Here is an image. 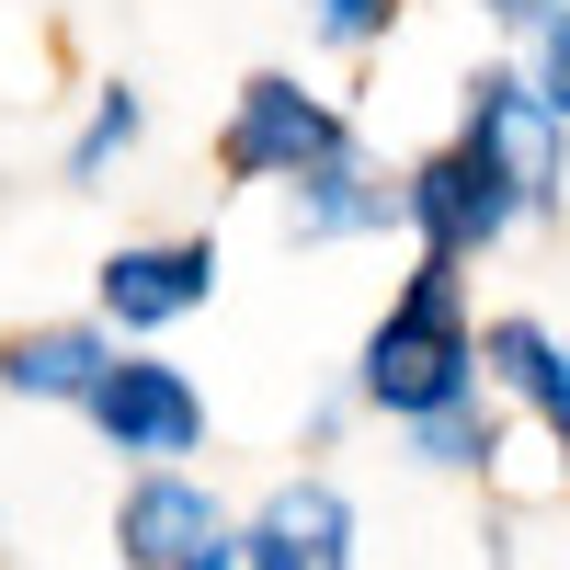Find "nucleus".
I'll return each instance as SVG.
<instances>
[{"instance_id":"1","label":"nucleus","mask_w":570,"mask_h":570,"mask_svg":"<svg viewBox=\"0 0 570 570\" xmlns=\"http://www.w3.org/2000/svg\"><path fill=\"white\" fill-rule=\"evenodd\" d=\"M468 331H456V263H434L422 252V274H411V297L376 320V343H365V400H389V411H411V422H434V411H456L468 400Z\"/></svg>"},{"instance_id":"2","label":"nucleus","mask_w":570,"mask_h":570,"mask_svg":"<svg viewBox=\"0 0 570 570\" xmlns=\"http://www.w3.org/2000/svg\"><path fill=\"white\" fill-rule=\"evenodd\" d=\"M240 183H274V171H331L343 160V126H331V104H308L297 80H252L240 91V115H228V149H217Z\"/></svg>"},{"instance_id":"3","label":"nucleus","mask_w":570,"mask_h":570,"mask_svg":"<svg viewBox=\"0 0 570 570\" xmlns=\"http://www.w3.org/2000/svg\"><path fill=\"white\" fill-rule=\"evenodd\" d=\"M456 149H480L513 195H548V183H559V104L537 80H513V69H480V80H468V137H456Z\"/></svg>"},{"instance_id":"4","label":"nucleus","mask_w":570,"mask_h":570,"mask_svg":"<svg viewBox=\"0 0 570 570\" xmlns=\"http://www.w3.org/2000/svg\"><path fill=\"white\" fill-rule=\"evenodd\" d=\"M400 195H411V228L434 240V263H456V252H491L502 228H513V206H525V195H513V183H502L480 149H445V160H422V171L400 183Z\"/></svg>"},{"instance_id":"5","label":"nucleus","mask_w":570,"mask_h":570,"mask_svg":"<svg viewBox=\"0 0 570 570\" xmlns=\"http://www.w3.org/2000/svg\"><path fill=\"white\" fill-rule=\"evenodd\" d=\"M115 537H126V559H137V570H252V548H228L217 502H206L195 480H137Z\"/></svg>"},{"instance_id":"6","label":"nucleus","mask_w":570,"mask_h":570,"mask_svg":"<svg viewBox=\"0 0 570 570\" xmlns=\"http://www.w3.org/2000/svg\"><path fill=\"white\" fill-rule=\"evenodd\" d=\"M91 422L115 434V456H183L206 434V400L183 389L171 365H115L104 389H91Z\"/></svg>"},{"instance_id":"7","label":"nucleus","mask_w":570,"mask_h":570,"mask_svg":"<svg viewBox=\"0 0 570 570\" xmlns=\"http://www.w3.org/2000/svg\"><path fill=\"white\" fill-rule=\"evenodd\" d=\"M206 285H217V252L206 240H160V252H115L104 263V308L126 331H160L183 308H206Z\"/></svg>"},{"instance_id":"8","label":"nucleus","mask_w":570,"mask_h":570,"mask_svg":"<svg viewBox=\"0 0 570 570\" xmlns=\"http://www.w3.org/2000/svg\"><path fill=\"white\" fill-rule=\"evenodd\" d=\"M343 537H354L343 491H331V480H285L240 548H252V570H343Z\"/></svg>"},{"instance_id":"9","label":"nucleus","mask_w":570,"mask_h":570,"mask_svg":"<svg viewBox=\"0 0 570 570\" xmlns=\"http://www.w3.org/2000/svg\"><path fill=\"white\" fill-rule=\"evenodd\" d=\"M115 376V354L91 343V331H23L12 354H0V389H23V400H91Z\"/></svg>"},{"instance_id":"10","label":"nucleus","mask_w":570,"mask_h":570,"mask_svg":"<svg viewBox=\"0 0 570 570\" xmlns=\"http://www.w3.org/2000/svg\"><path fill=\"white\" fill-rule=\"evenodd\" d=\"M491 365H502L513 389H525V400L548 411V434L570 445V354L548 343V331H537V320H502V331H491Z\"/></svg>"},{"instance_id":"11","label":"nucleus","mask_w":570,"mask_h":570,"mask_svg":"<svg viewBox=\"0 0 570 570\" xmlns=\"http://www.w3.org/2000/svg\"><path fill=\"white\" fill-rule=\"evenodd\" d=\"M389 206H411V195H389V183H365L354 160H331V171H308V195H297V228H376Z\"/></svg>"},{"instance_id":"12","label":"nucleus","mask_w":570,"mask_h":570,"mask_svg":"<svg viewBox=\"0 0 570 570\" xmlns=\"http://www.w3.org/2000/svg\"><path fill=\"white\" fill-rule=\"evenodd\" d=\"M126 137H137V104H126V91H104V115H91V137L69 149V183H91V171H104V160L126 149Z\"/></svg>"},{"instance_id":"13","label":"nucleus","mask_w":570,"mask_h":570,"mask_svg":"<svg viewBox=\"0 0 570 570\" xmlns=\"http://www.w3.org/2000/svg\"><path fill=\"white\" fill-rule=\"evenodd\" d=\"M422 456H445V468H468V456H491V422H480V411L456 400V411H434V422H422Z\"/></svg>"},{"instance_id":"14","label":"nucleus","mask_w":570,"mask_h":570,"mask_svg":"<svg viewBox=\"0 0 570 570\" xmlns=\"http://www.w3.org/2000/svg\"><path fill=\"white\" fill-rule=\"evenodd\" d=\"M320 23L354 46V35H376V23H389V0H320Z\"/></svg>"},{"instance_id":"15","label":"nucleus","mask_w":570,"mask_h":570,"mask_svg":"<svg viewBox=\"0 0 570 570\" xmlns=\"http://www.w3.org/2000/svg\"><path fill=\"white\" fill-rule=\"evenodd\" d=\"M537 91L570 115V23H548V69H537Z\"/></svg>"},{"instance_id":"16","label":"nucleus","mask_w":570,"mask_h":570,"mask_svg":"<svg viewBox=\"0 0 570 570\" xmlns=\"http://www.w3.org/2000/svg\"><path fill=\"white\" fill-rule=\"evenodd\" d=\"M491 12H513V23H559V0H491Z\"/></svg>"}]
</instances>
